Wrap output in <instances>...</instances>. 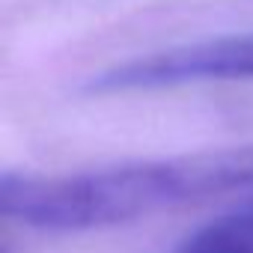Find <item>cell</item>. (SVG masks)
Wrapping results in <instances>:
<instances>
[{
	"label": "cell",
	"mask_w": 253,
	"mask_h": 253,
	"mask_svg": "<svg viewBox=\"0 0 253 253\" xmlns=\"http://www.w3.org/2000/svg\"><path fill=\"white\" fill-rule=\"evenodd\" d=\"M229 191H253V149L0 179V211L33 229H101Z\"/></svg>",
	"instance_id": "6da1fadb"
},
{
	"label": "cell",
	"mask_w": 253,
	"mask_h": 253,
	"mask_svg": "<svg viewBox=\"0 0 253 253\" xmlns=\"http://www.w3.org/2000/svg\"><path fill=\"white\" fill-rule=\"evenodd\" d=\"M206 81H253V33L220 36L137 57L101 72L89 86L95 92H128Z\"/></svg>",
	"instance_id": "7a4b0ae2"
}]
</instances>
